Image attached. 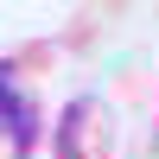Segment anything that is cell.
Returning a JSON list of instances; mask_svg holds the SVG:
<instances>
[{
	"label": "cell",
	"mask_w": 159,
	"mask_h": 159,
	"mask_svg": "<svg viewBox=\"0 0 159 159\" xmlns=\"http://www.w3.org/2000/svg\"><path fill=\"white\" fill-rule=\"evenodd\" d=\"M102 140H108V127H102V102H70L57 121V159H102Z\"/></svg>",
	"instance_id": "obj_1"
},
{
	"label": "cell",
	"mask_w": 159,
	"mask_h": 159,
	"mask_svg": "<svg viewBox=\"0 0 159 159\" xmlns=\"http://www.w3.org/2000/svg\"><path fill=\"white\" fill-rule=\"evenodd\" d=\"M32 147H38V108L32 96H19V83H7V153L25 159Z\"/></svg>",
	"instance_id": "obj_2"
},
{
	"label": "cell",
	"mask_w": 159,
	"mask_h": 159,
	"mask_svg": "<svg viewBox=\"0 0 159 159\" xmlns=\"http://www.w3.org/2000/svg\"><path fill=\"white\" fill-rule=\"evenodd\" d=\"M147 159H159V134H153V147H147Z\"/></svg>",
	"instance_id": "obj_3"
}]
</instances>
